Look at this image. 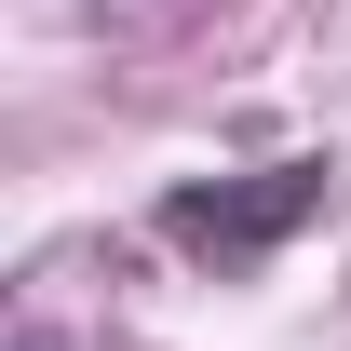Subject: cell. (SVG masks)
<instances>
[{
    "mask_svg": "<svg viewBox=\"0 0 351 351\" xmlns=\"http://www.w3.org/2000/svg\"><path fill=\"white\" fill-rule=\"evenodd\" d=\"M311 203H324V162H270L257 189H176V203H162V243H189V257H270Z\"/></svg>",
    "mask_w": 351,
    "mask_h": 351,
    "instance_id": "1",
    "label": "cell"
}]
</instances>
